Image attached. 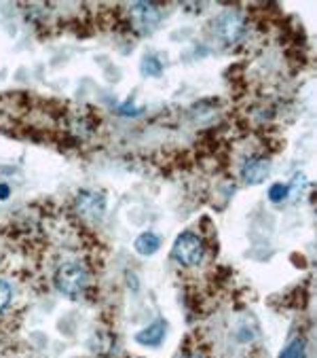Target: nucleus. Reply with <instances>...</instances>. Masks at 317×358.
<instances>
[{
	"label": "nucleus",
	"mask_w": 317,
	"mask_h": 358,
	"mask_svg": "<svg viewBox=\"0 0 317 358\" xmlns=\"http://www.w3.org/2000/svg\"><path fill=\"white\" fill-rule=\"evenodd\" d=\"M203 252H205L203 242H201L195 234H191V231L180 234V236L176 238V242H174V248H172V257H174L180 265H184V267H195V265H199L201 259H203Z\"/></svg>",
	"instance_id": "nucleus-2"
},
{
	"label": "nucleus",
	"mask_w": 317,
	"mask_h": 358,
	"mask_svg": "<svg viewBox=\"0 0 317 358\" xmlns=\"http://www.w3.org/2000/svg\"><path fill=\"white\" fill-rule=\"evenodd\" d=\"M104 206H106V199L102 193H96V191H83L81 195L76 197V210L81 217L89 219V221H98L102 214H104Z\"/></svg>",
	"instance_id": "nucleus-4"
},
{
	"label": "nucleus",
	"mask_w": 317,
	"mask_h": 358,
	"mask_svg": "<svg viewBox=\"0 0 317 358\" xmlns=\"http://www.w3.org/2000/svg\"><path fill=\"white\" fill-rule=\"evenodd\" d=\"M279 358H304V339H292L279 354Z\"/></svg>",
	"instance_id": "nucleus-9"
},
{
	"label": "nucleus",
	"mask_w": 317,
	"mask_h": 358,
	"mask_svg": "<svg viewBox=\"0 0 317 358\" xmlns=\"http://www.w3.org/2000/svg\"><path fill=\"white\" fill-rule=\"evenodd\" d=\"M13 299V291H11V284L5 282V280H0V312H5L9 308Z\"/></svg>",
	"instance_id": "nucleus-11"
},
{
	"label": "nucleus",
	"mask_w": 317,
	"mask_h": 358,
	"mask_svg": "<svg viewBox=\"0 0 317 358\" xmlns=\"http://www.w3.org/2000/svg\"><path fill=\"white\" fill-rule=\"evenodd\" d=\"M165 331H168L165 320H154L150 327H146L144 331L135 333V341L140 345H158V343L163 341V337H165Z\"/></svg>",
	"instance_id": "nucleus-7"
},
{
	"label": "nucleus",
	"mask_w": 317,
	"mask_h": 358,
	"mask_svg": "<svg viewBox=\"0 0 317 358\" xmlns=\"http://www.w3.org/2000/svg\"><path fill=\"white\" fill-rule=\"evenodd\" d=\"M269 162L263 157H252L244 164L242 168V176L248 185H260L265 182V178L269 176Z\"/></svg>",
	"instance_id": "nucleus-6"
},
{
	"label": "nucleus",
	"mask_w": 317,
	"mask_h": 358,
	"mask_svg": "<svg viewBox=\"0 0 317 358\" xmlns=\"http://www.w3.org/2000/svg\"><path fill=\"white\" fill-rule=\"evenodd\" d=\"M131 24L140 34H150L158 26V11L150 3H135L129 7Z\"/></svg>",
	"instance_id": "nucleus-3"
},
{
	"label": "nucleus",
	"mask_w": 317,
	"mask_h": 358,
	"mask_svg": "<svg viewBox=\"0 0 317 358\" xmlns=\"http://www.w3.org/2000/svg\"><path fill=\"white\" fill-rule=\"evenodd\" d=\"M11 195V187L9 185H0V199H7Z\"/></svg>",
	"instance_id": "nucleus-13"
},
{
	"label": "nucleus",
	"mask_w": 317,
	"mask_h": 358,
	"mask_svg": "<svg viewBox=\"0 0 317 358\" xmlns=\"http://www.w3.org/2000/svg\"><path fill=\"white\" fill-rule=\"evenodd\" d=\"M182 358H197V356H182Z\"/></svg>",
	"instance_id": "nucleus-14"
},
{
	"label": "nucleus",
	"mask_w": 317,
	"mask_h": 358,
	"mask_svg": "<svg viewBox=\"0 0 317 358\" xmlns=\"http://www.w3.org/2000/svg\"><path fill=\"white\" fill-rule=\"evenodd\" d=\"M142 70H144V75H148V77H158V75H161L163 66H161V62H158L156 55H146L144 62H142Z\"/></svg>",
	"instance_id": "nucleus-10"
},
{
	"label": "nucleus",
	"mask_w": 317,
	"mask_h": 358,
	"mask_svg": "<svg viewBox=\"0 0 317 358\" xmlns=\"http://www.w3.org/2000/svg\"><path fill=\"white\" fill-rule=\"evenodd\" d=\"M288 195H290V187H288V185L277 182V185H273V187L269 189V199H271V201H275V203L283 201Z\"/></svg>",
	"instance_id": "nucleus-12"
},
{
	"label": "nucleus",
	"mask_w": 317,
	"mask_h": 358,
	"mask_svg": "<svg viewBox=\"0 0 317 358\" xmlns=\"http://www.w3.org/2000/svg\"><path fill=\"white\" fill-rule=\"evenodd\" d=\"M216 30L218 34L222 36V41L226 43H233L242 36L244 32V17L239 13H235V11H226L218 17L216 22Z\"/></svg>",
	"instance_id": "nucleus-5"
},
{
	"label": "nucleus",
	"mask_w": 317,
	"mask_h": 358,
	"mask_svg": "<svg viewBox=\"0 0 317 358\" xmlns=\"http://www.w3.org/2000/svg\"><path fill=\"white\" fill-rule=\"evenodd\" d=\"M158 246H161V240H158V236H154V234H150V231L142 234V236L135 240V250H138L140 255H144V257L154 255V252L158 250Z\"/></svg>",
	"instance_id": "nucleus-8"
},
{
	"label": "nucleus",
	"mask_w": 317,
	"mask_h": 358,
	"mask_svg": "<svg viewBox=\"0 0 317 358\" xmlns=\"http://www.w3.org/2000/svg\"><path fill=\"white\" fill-rule=\"evenodd\" d=\"M55 289L68 297H76L78 293H81L85 289V284H87V273L81 265H76V263H66L61 265L57 271H55Z\"/></svg>",
	"instance_id": "nucleus-1"
}]
</instances>
